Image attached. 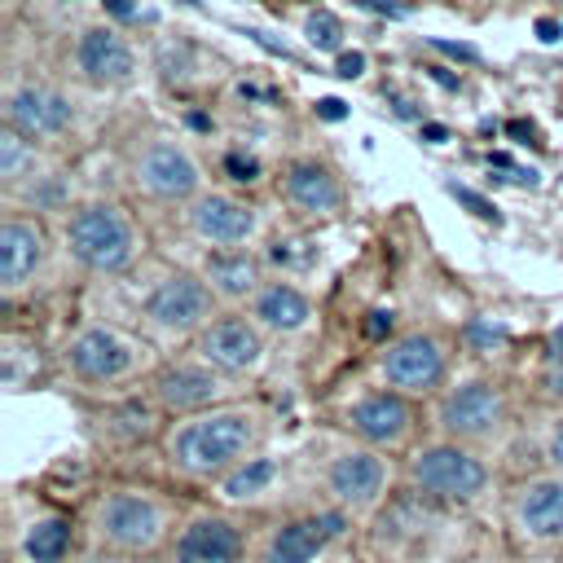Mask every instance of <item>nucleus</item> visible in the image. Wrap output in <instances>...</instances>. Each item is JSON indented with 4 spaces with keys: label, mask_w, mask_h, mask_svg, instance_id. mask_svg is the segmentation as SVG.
<instances>
[{
    "label": "nucleus",
    "mask_w": 563,
    "mask_h": 563,
    "mask_svg": "<svg viewBox=\"0 0 563 563\" xmlns=\"http://www.w3.org/2000/svg\"><path fill=\"white\" fill-rule=\"evenodd\" d=\"M260 440V418L251 409H211L180 422L167 435V457L185 475H229Z\"/></svg>",
    "instance_id": "obj_1"
},
{
    "label": "nucleus",
    "mask_w": 563,
    "mask_h": 563,
    "mask_svg": "<svg viewBox=\"0 0 563 563\" xmlns=\"http://www.w3.org/2000/svg\"><path fill=\"white\" fill-rule=\"evenodd\" d=\"M66 251L92 273H119L136 255V229L114 202H84L66 220Z\"/></svg>",
    "instance_id": "obj_2"
},
{
    "label": "nucleus",
    "mask_w": 563,
    "mask_h": 563,
    "mask_svg": "<svg viewBox=\"0 0 563 563\" xmlns=\"http://www.w3.org/2000/svg\"><path fill=\"white\" fill-rule=\"evenodd\" d=\"M97 541L110 545V550H123V554H145L163 541V528H167V510L150 497V493H132V488H119L110 497H101L97 506Z\"/></svg>",
    "instance_id": "obj_3"
},
{
    "label": "nucleus",
    "mask_w": 563,
    "mask_h": 563,
    "mask_svg": "<svg viewBox=\"0 0 563 563\" xmlns=\"http://www.w3.org/2000/svg\"><path fill=\"white\" fill-rule=\"evenodd\" d=\"M409 479L413 488H422L427 497H440V501H471L484 493L488 484V466L462 449V444H431L422 449L413 462H409Z\"/></svg>",
    "instance_id": "obj_4"
},
{
    "label": "nucleus",
    "mask_w": 563,
    "mask_h": 563,
    "mask_svg": "<svg viewBox=\"0 0 563 563\" xmlns=\"http://www.w3.org/2000/svg\"><path fill=\"white\" fill-rule=\"evenodd\" d=\"M211 286L207 277H194V273H172L163 277L150 299H145V317L150 325L167 330V334H185V330H198L207 317H211Z\"/></svg>",
    "instance_id": "obj_5"
},
{
    "label": "nucleus",
    "mask_w": 563,
    "mask_h": 563,
    "mask_svg": "<svg viewBox=\"0 0 563 563\" xmlns=\"http://www.w3.org/2000/svg\"><path fill=\"white\" fill-rule=\"evenodd\" d=\"M132 180H136V189H145L158 202H180V198H189L198 189L202 176H198V163L189 158L185 145H176V141H150L136 154Z\"/></svg>",
    "instance_id": "obj_6"
},
{
    "label": "nucleus",
    "mask_w": 563,
    "mask_h": 563,
    "mask_svg": "<svg viewBox=\"0 0 563 563\" xmlns=\"http://www.w3.org/2000/svg\"><path fill=\"white\" fill-rule=\"evenodd\" d=\"M501 418H506V400L484 378H471L440 400V427L453 440H484L501 427Z\"/></svg>",
    "instance_id": "obj_7"
},
{
    "label": "nucleus",
    "mask_w": 563,
    "mask_h": 563,
    "mask_svg": "<svg viewBox=\"0 0 563 563\" xmlns=\"http://www.w3.org/2000/svg\"><path fill=\"white\" fill-rule=\"evenodd\" d=\"M66 365L88 383H114L136 365V343L110 325H88L66 343Z\"/></svg>",
    "instance_id": "obj_8"
},
{
    "label": "nucleus",
    "mask_w": 563,
    "mask_h": 563,
    "mask_svg": "<svg viewBox=\"0 0 563 563\" xmlns=\"http://www.w3.org/2000/svg\"><path fill=\"white\" fill-rule=\"evenodd\" d=\"M378 365L396 391H431L444 378V347H440V339L413 330V334H400L396 343H387Z\"/></svg>",
    "instance_id": "obj_9"
},
{
    "label": "nucleus",
    "mask_w": 563,
    "mask_h": 563,
    "mask_svg": "<svg viewBox=\"0 0 563 563\" xmlns=\"http://www.w3.org/2000/svg\"><path fill=\"white\" fill-rule=\"evenodd\" d=\"M198 356L220 374H246V369L260 365L264 343H260V330L246 317H216L198 334Z\"/></svg>",
    "instance_id": "obj_10"
},
{
    "label": "nucleus",
    "mask_w": 563,
    "mask_h": 563,
    "mask_svg": "<svg viewBox=\"0 0 563 563\" xmlns=\"http://www.w3.org/2000/svg\"><path fill=\"white\" fill-rule=\"evenodd\" d=\"M70 119H75L70 101H66L62 92H53V88H40V84L18 88V92L9 97V106H4V123L18 128V132L31 136V141L62 136V132L70 128Z\"/></svg>",
    "instance_id": "obj_11"
},
{
    "label": "nucleus",
    "mask_w": 563,
    "mask_h": 563,
    "mask_svg": "<svg viewBox=\"0 0 563 563\" xmlns=\"http://www.w3.org/2000/svg\"><path fill=\"white\" fill-rule=\"evenodd\" d=\"M325 484H330V493H334L343 506L365 510V506L378 501V493H383V484H387V466H383V457L369 453V449H347V453H339V457L330 462Z\"/></svg>",
    "instance_id": "obj_12"
},
{
    "label": "nucleus",
    "mask_w": 563,
    "mask_h": 563,
    "mask_svg": "<svg viewBox=\"0 0 563 563\" xmlns=\"http://www.w3.org/2000/svg\"><path fill=\"white\" fill-rule=\"evenodd\" d=\"M189 229L202 238V242H216V246H238L255 233V207L229 198V194H202L194 207H189Z\"/></svg>",
    "instance_id": "obj_13"
},
{
    "label": "nucleus",
    "mask_w": 563,
    "mask_h": 563,
    "mask_svg": "<svg viewBox=\"0 0 563 563\" xmlns=\"http://www.w3.org/2000/svg\"><path fill=\"white\" fill-rule=\"evenodd\" d=\"M347 422L369 444H400L409 435V427H413V409H409V400L400 391H369V396H361L352 405Z\"/></svg>",
    "instance_id": "obj_14"
},
{
    "label": "nucleus",
    "mask_w": 563,
    "mask_h": 563,
    "mask_svg": "<svg viewBox=\"0 0 563 563\" xmlns=\"http://www.w3.org/2000/svg\"><path fill=\"white\" fill-rule=\"evenodd\" d=\"M515 523L537 537L554 541L563 537V475H541L515 488Z\"/></svg>",
    "instance_id": "obj_15"
},
{
    "label": "nucleus",
    "mask_w": 563,
    "mask_h": 563,
    "mask_svg": "<svg viewBox=\"0 0 563 563\" xmlns=\"http://www.w3.org/2000/svg\"><path fill=\"white\" fill-rule=\"evenodd\" d=\"M343 532V515H308V519H290L282 523L268 545H264V563H312L330 537Z\"/></svg>",
    "instance_id": "obj_16"
},
{
    "label": "nucleus",
    "mask_w": 563,
    "mask_h": 563,
    "mask_svg": "<svg viewBox=\"0 0 563 563\" xmlns=\"http://www.w3.org/2000/svg\"><path fill=\"white\" fill-rule=\"evenodd\" d=\"M75 62H79L84 79H92V84H123V79H132V70H136L132 48H128L114 31H106V26H92V31L79 35Z\"/></svg>",
    "instance_id": "obj_17"
},
{
    "label": "nucleus",
    "mask_w": 563,
    "mask_h": 563,
    "mask_svg": "<svg viewBox=\"0 0 563 563\" xmlns=\"http://www.w3.org/2000/svg\"><path fill=\"white\" fill-rule=\"evenodd\" d=\"M238 559H242V532L220 515L194 519L176 541V563H238Z\"/></svg>",
    "instance_id": "obj_18"
},
{
    "label": "nucleus",
    "mask_w": 563,
    "mask_h": 563,
    "mask_svg": "<svg viewBox=\"0 0 563 563\" xmlns=\"http://www.w3.org/2000/svg\"><path fill=\"white\" fill-rule=\"evenodd\" d=\"M44 260V233L22 220V216H9L0 224V286L4 290H18Z\"/></svg>",
    "instance_id": "obj_19"
},
{
    "label": "nucleus",
    "mask_w": 563,
    "mask_h": 563,
    "mask_svg": "<svg viewBox=\"0 0 563 563\" xmlns=\"http://www.w3.org/2000/svg\"><path fill=\"white\" fill-rule=\"evenodd\" d=\"M282 189H286V202L303 216H334L343 207V189L321 163H295L286 172Z\"/></svg>",
    "instance_id": "obj_20"
},
{
    "label": "nucleus",
    "mask_w": 563,
    "mask_h": 563,
    "mask_svg": "<svg viewBox=\"0 0 563 563\" xmlns=\"http://www.w3.org/2000/svg\"><path fill=\"white\" fill-rule=\"evenodd\" d=\"M154 387L167 409H202L220 396V378L207 365H167Z\"/></svg>",
    "instance_id": "obj_21"
},
{
    "label": "nucleus",
    "mask_w": 563,
    "mask_h": 563,
    "mask_svg": "<svg viewBox=\"0 0 563 563\" xmlns=\"http://www.w3.org/2000/svg\"><path fill=\"white\" fill-rule=\"evenodd\" d=\"M202 277L220 299H246L260 290V260L246 251H211Z\"/></svg>",
    "instance_id": "obj_22"
},
{
    "label": "nucleus",
    "mask_w": 563,
    "mask_h": 563,
    "mask_svg": "<svg viewBox=\"0 0 563 563\" xmlns=\"http://www.w3.org/2000/svg\"><path fill=\"white\" fill-rule=\"evenodd\" d=\"M255 321L268 330H299L308 321V299L290 282H268L255 290Z\"/></svg>",
    "instance_id": "obj_23"
},
{
    "label": "nucleus",
    "mask_w": 563,
    "mask_h": 563,
    "mask_svg": "<svg viewBox=\"0 0 563 563\" xmlns=\"http://www.w3.org/2000/svg\"><path fill=\"white\" fill-rule=\"evenodd\" d=\"M66 550H70V519H62V515L35 519L26 528V537H22V554L31 563H62Z\"/></svg>",
    "instance_id": "obj_24"
},
{
    "label": "nucleus",
    "mask_w": 563,
    "mask_h": 563,
    "mask_svg": "<svg viewBox=\"0 0 563 563\" xmlns=\"http://www.w3.org/2000/svg\"><path fill=\"white\" fill-rule=\"evenodd\" d=\"M35 163H40L35 141L4 123V128H0V180H4V185H18V180L35 176Z\"/></svg>",
    "instance_id": "obj_25"
},
{
    "label": "nucleus",
    "mask_w": 563,
    "mask_h": 563,
    "mask_svg": "<svg viewBox=\"0 0 563 563\" xmlns=\"http://www.w3.org/2000/svg\"><path fill=\"white\" fill-rule=\"evenodd\" d=\"M273 462L268 457H246V462H238L229 475H224V497H233V501H242V497H255V493H264V484L273 479Z\"/></svg>",
    "instance_id": "obj_26"
},
{
    "label": "nucleus",
    "mask_w": 563,
    "mask_h": 563,
    "mask_svg": "<svg viewBox=\"0 0 563 563\" xmlns=\"http://www.w3.org/2000/svg\"><path fill=\"white\" fill-rule=\"evenodd\" d=\"M303 35L317 53H339L343 48V22L330 13V9H312L308 22H303Z\"/></svg>",
    "instance_id": "obj_27"
},
{
    "label": "nucleus",
    "mask_w": 563,
    "mask_h": 563,
    "mask_svg": "<svg viewBox=\"0 0 563 563\" xmlns=\"http://www.w3.org/2000/svg\"><path fill=\"white\" fill-rule=\"evenodd\" d=\"M541 391L550 400L563 405V325L545 339V356H541Z\"/></svg>",
    "instance_id": "obj_28"
},
{
    "label": "nucleus",
    "mask_w": 563,
    "mask_h": 563,
    "mask_svg": "<svg viewBox=\"0 0 563 563\" xmlns=\"http://www.w3.org/2000/svg\"><path fill=\"white\" fill-rule=\"evenodd\" d=\"M224 172H229V180H238V185H251V180H260V163L251 158V154H224Z\"/></svg>",
    "instance_id": "obj_29"
},
{
    "label": "nucleus",
    "mask_w": 563,
    "mask_h": 563,
    "mask_svg": "<svg viewBox=\"0 0 563 563\" xmlns=\"http://www.w3.org/2000/svg\"><path fill=\"white\" fill-rule=\"evenodd\" d=\"M449 194H453L462 207H471V216H479V220H493V224H497V211H493V202H488V198H479L475 189H466V185H449Z\"/></svg>",
    "instance_id": "obj_30"
},
{
    "label": "nucleus",
    "mask_w": 563,
    "mask_h": 563,
    "mask_svg": "<svg viewBox=\"0 0 563 563\" xmlns=\"http://www.w3.org/2000/svg\"><path fill=\"white\" fill-rule=\"evenodd\" d=\"M431 48H440L444 57H457V62H479V53L471 44H449V40H431Z\"/></svg>",
    "instance_id": "obj_31"
},
{
    "label": "nucleus",
    "mask_w": 563,
    "mask_h": 563,
    "mask_svg": "<svg viewBox=\"0 0 563 563\" xmlns=\"http://www.w3.org/2000/svg\"><path fill=\"white\" fill-rule=\"evenodd\" d=\"M365 70V57L361 53H339V66H334V75H343V79H356Z\"/></svg>",
    "instance_id": "obj_32"
},
{
    "label": "nucleus",
    "mask_w": 563,
    "mask_h": 563,
    "mask_svg": "<svg viewBox=\"0 0 563 563\" xmlns=\"http://www.w3.org/2000/svg\"><path fill=\"white\" fill-rule=\"evenodd\" d=\"M365 334H369V339H383V334H391V312H369V321H365Z\"/></svg>",
    "instance_id": "obj_33"
},
{
    "label": "nucleus",
    "mask_w": 563,
    "mask_h": 563,
    "mask_svg": "<svg viewBox=\"0 0 563 563\" xmlns=\"http://www.w3.org/2000/svg\"><path fill=\"white\" fill-rule=\"evenodd\" d=\"M550 462L563 471V418L554 422V431H550Z\"/></svg>",
    "instance_id": "obj_34"
},
{
    "label": "nucleus",
    "mask_w": 563,
    "mask_h": 563,
    "mask_svg": "<svg viewBox=\"0 0 563 563\" xmlns=\"http://www.w3.org/2000/svg\"><path fill=\"white\" fill-rule=\"evenodd\" d=\"M317 114L334 123V119H343V101L339 97H325V101H317Z\"/></svg>",
    "instance_id": "obj_35"
},
{
    "label": "nucleus",
    "mask_w": 563,
    "mask_h": 563,
    "mask_svg": "<svg viewBox=\"0 0 563 563\" xmlns=\"http://www.w3.org/2000/svg\"><path fill=\"white\" fill-rule=\"evenodd\" d=\"M537 35H541V40H545V44H554V40H559V35H563V26H559V22H554V18H541V22H537Z\"/></svg>",
    "instance_id": "obj_36"
},
{
    "label": "nucleus",
    "mask_w": 563,
    "mask_h": 563,
    "mask_svg": "<svg viewBox=\"0 0 563 563\" xmlns=\"http://www.w3.org/2000/svg\"><path fill=\"white\" fill-rule=\"evenodd\" d=\"M106 4V13H114V18H136V4L132 0H101Z\"/></svg>",
    "instance_id": "obj_37"
},
{
    "label": "nucleus",
    "mask_w": 563,
    "mask_h": 563,
    "mask_svg": "<svg viewBox=\"0 0 563 563\" xmlns=\"http://www.w3.org/2000/svg\"><path fill=\"white\" fill-rule=\"evenodd\" d=\"M431 79H435V84H440V88H449V92H453V88H457V75H449V70H444V66H431Z\"/></svg>",
    "instance_id": "obj_38"
},
{
    "label": "nucleus",
    "mask_w": 563,
    "mask_h": 563,
    "mask_svg": "<svg viewBox=\"0 0 563 563\" xmlns=\"http://www.w3.org/2000/svg\"><path fill=\"white\" fill-rule=\"evenodd\" d=\"M361 9H374V13H400L396 4H387V0H356Z\"/></svg>",
    "instance_id": "obj_39"
},
{
    "label": "nucleus",
    "mask_w": 563,
    "mask_h": 563,
    "mask_svg": "<svg viewBox=\"0 0 563 563\" xmlns=\"http://www.w3.org/2000/svg\"><path fill=\"white\" fill-rule=\"evenodd\" d=\"M422 136H427V141H435V145H440V141H449V132H444L440 123H427V128H422Z\"/></svg>",
    "instance_id": "obj_40"
},
{
    "label": "nucleus",
    "mask_w": 563,
    "mask_h": 563,
    "mask_svg": "<svg viewBox=\"0 0 563 563\" xmlns=\"http://www.w3.org/2000/svg\"><path fill=\"white\" fill-rule=\"evenodd\" d=\"M506 132H510V136H532V123H523V119H515V123H506Z\"/></svg>",
    "instance_id": "obj_41"
}]
</instances>
